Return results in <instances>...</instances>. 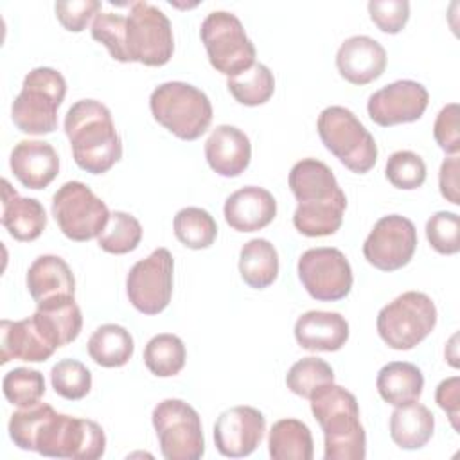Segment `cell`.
<instances>
[{"instance_id": "cell-14", "label": "cell", "mask_w": 460, "mask_h": 460, "mask_svg": "<svg viewBox=\"0 0 460 460\" xmlns=\"http://www.w3.org/2000/svg\"><path fill=\"white\" fill-rule=\"evenodd\" d=\"M298 279L305 291L320 302H336L352 289V268L338 248H309L298 259Z\"/></svg>"}, {"instance_id": "cell-9", "label": "cell", "mask_w": 460, "mask_h": 460, "mask_svg": "<svg viewBox=\"0 0 460 460\" xmlns=\"http://www.w3.org/2000/svg\"><path fill=\"white\" fill-rule=\"evenodd\" d=\"M210 65L226 77L237 75L255 63V45L246 36L241 20L228 11H212L199 29Z\"/></svg>"}, {"instance_id": "cell-2", "label": "cell", "mask_w": 460, "mask_h": 460, "mask_svg": "<svg viewBox=\"0 0 460 460\" xmlns=\"http://www.w3.org/2000/svg\"><path fill=\"white\" fill-rule=\"evenodd\" d=\"M288 183L298 201L293 225L302 235L325 237L340 230L347 196L327 164L304 158L291 167Z\"/></svg>"}, {"instance_id": "cell-7", "label": "cell", "mask_w": 460, "mask_h": 460, "mask_svg": "<svg viewBox=\"0 0 460 460\" xmlns=\"http://www.w3.org/2000/svg\"><path fill=\"white\" fill-rule=\"evenodd\" d=\"M316 129L325 149L352 172L365 174L376 165L377 144L349 108L329 106L322 110Z\"/></svg>"}, {"instance_id": "cell-32", "label": "cell", "mask_w": 460, "mask_h": 460, "mask_svg": "<svg viewBox=\"0 0 460 460\" xmlns=\"http://www.w3.org/2000/svg\"><path fill=\"white\" fill-rule=\"evenodd\" d=\"M226 88L239 104L259 106L271 99L275 92V77L266 65L253 63L241 74L228 77Z\"/></svg>"}, {"instance_id": "cell-45", "label": "cell", "mask_w": 460, "mask_h": 460, "mask_svg": "<svg viewBox=\"0 0 460 460\" xmlns=\"http://www.w3.org/2000/svg\"><path fill=\"white\" fill-rule=\"evenodd\" d=\"M435 401L437 404L447 413V419L455 431L460 429L458 419H460V377L453 376L438 383L435 390Z\"/></svg>"}, {"instance_id": "cell-4", "label": "cell", "mask_w": 460, "mask_h": 460, "mask_svg": "<svg viewBox=\"0 0 460 460\" xmlns=\"http://www.w3.org/2000/svg\"><path fill=\"white\" fill-rule=\"evenodd\" d=\"M309 401L313 417L323 431V458L363 460L367 456V435L354 394L340 385L327 383Z\"/></svg>"}, {"instance_id": "cell-13", "label": "cell", "mask_w": 460, "mask_h": 460, "mask_svg": "<svg viewBox=\"0 0 460 460\" xmlns=\"http://www.w3.org/2000/svg\"><path fill=\"white\" fill-rule=\"evenodd\" d=\"M174 259L167 248H156L135 262L126 277V293L131 305L144 314L162 313L172 296Z\"/></svg>"}, {"instance_id": "cell-44", "label": "cell", "mask_w": 460, "mask_h": 460, "mask_svg": "<svg viewBox=\"0 0 460 460\" xmlns=\"http://www.w3.org/2000/svg\"><path fill=\"white\" fill-rule=\"evenodd\" d=\"M435 142L447 155H458L460 151V129H458V104H446L433 124Z\"/></svg>"}, {"instance_id": "cell-30", "label": "cell", "mask_w": 460, "mask_h": 460, "mask_svg": "<svg viewBox=\"0 0 460 460\" xmlns=\"http://www.w3.org/2000/svg\"><path fill=\"white\" fill-rule=\"evenodd\" d=\"M268 451L273 460H311L314 446L309 426L298 419L277 420L270 429Z\"/></svg>"}, {"instance_id": "cell-39", "label": "cell", "mask_w": 460, "mask_h": 460, "mask_svg": "<svg viewBox=\"0 0 460 460\" xmlns=\"http://www.w3.org/2000/svg\"><path fill=\"white\" fill-rule=\"evenodd\" d=\"M385 174L394 187L413 190L426 181V164L417 153L401 149L388 156Z\"/></svg>"}, {"instance_id": "cell-46", "label": "cell", "mask_w": 460, "mask_h": 460, "mask_svg": "<svg viewBox=\"0 0 460 460\" xmlns=\"http://www.w3.org/2000/svg\"><path fill=\"white\" fill-rule=\"evenodd\" d=\"M458 155H451L446 158L438 171V187L440 194L453 205H460V194H458Z\"/></svg>"}, {"instance_id": "cell-26", "label": "cell", "mask_w": 460, "mask_h": 460, "mask_svg": "<svg viewBox=\"0 0 460 460\" xmlns=\"http://www.w3.org/2000/svg\"><path fill=\"white\" fill-rule=\"evenodd\" d=\"M34 318L58 349L72 343L83 327V314L74 296H54L38 302Z\"/></svg>"}, {"instance_id": "cell-41", "label": "cell", "mask_w": 460, "mask_h": 460, "mask_svg": "<svg viewBox=\"0 0 460 460\" xmlns=\"http://www.w3.org/2000/svg\"><path fill=\"white\" fill-rule=\"evenodd\" d=\"M426 237L431 248L442 255H455L460 250V217L455 212H435L426 223Z\"/></svg>"}, {"instance_id": "cell-17", "label": "cell", "mask_w": 460, "mask_h": 460, "mask_svg": "<svg viewBox=\"0 0 460 460\" xmlns=\"http://www.w3.org/2000/svg\"><path fill=\"white\" fill-rule=\"evenodd\" d=\"M266 431V417L253 406H234L219 413L214 424L216 449L228 458L252 455Z\"/></svg>"}, {"instance_id": "cell-29", "label": "cell", "mask_w": 460, "mask_h": 460, "mask_svg": "<svg viewBox=\"0 0 460 460\" xmlns=\"http://www.w3.org/2000/svg\"><path fill=\"white\" fill-rule=\"evenodd\" d=\"M239 273L253 289L271 286L279 275V255L275 246L262 237L244 243L239 252Z\"/></svg>"}, {"instance_id": "cell-27", "label": "cell", "mask_w": 460, "mask_h": 460, "mask_svg": "<svg viewBox=\"0 0 460 460\" xmlns=\"http://www.w3.org/2000/svg\"><path fill=\"white\" fill-rule=\"evenodd\" d=\"M435 417L428 406L413 401L395 406L390 415V437L401 449H420L433 437Z\"/></svg>"}, {"instance_id": "cell-23", "label": "cell", "mask_w": 460, "mask_h": 460, "mask_svg": "<svg viewBox=\"0 0 460 460\" xmlns=\"http://www.w3.org/2000/svg\"><path fill=\"white\" fill-rule=\"evenodd\" d=\"M295 338L305 350L334 352L347 343L349 323L334 311H307L295 323Z\"/></svg>"}, {"instance_id": "cell-20", "label": "cell", "mask_w": 460, "mask_h": 460, "mask_svg": "<svg viewBox=\"0 0 460 460\" xmlns=\"http://www.w3.org/2000/svg\"><path fill=\"white\" fill-rule=\"evenodd\" d=\"M16 180L32 190L49 187L59 172V156L45 140H20L9 158Z\"/></svg>"}, {"instance_id": "cell-25", "label": "cell", "mask_w": 460, "mask_h": 460, "mask_svg": "<svg viewBox=\"0 0 460 460\" xmlns=\"http://www.w3.org/2000/svg\"><path fill=\"white\" fill-rule=\"evenodd\" d=\"M27 291L32 300L43 302L54 296H74L75 279L65 259L58 255H40L27 270Z\"/></svg>"}, {"instance_id": "cell-12", "label": "cell", "mask_w": 460, "mask_h": 460, "mask_svg": "<svg viewBox=\"0 0 460 460\" xmlns=\"http://www.w3.org/2000/svg\"><path fill=\"white\" fill-rule=\"evenodd\" d=\"M110 210L83 181H66L52 196V216L65 237L83 243L99 237Z\"/></svg>"}, {"instance_id": "cell-16", "label": "cell", "mask_w": 460, "mask_h": 460, "mask_svg": "<svg viewBox=\"0 0 460 460\" xmlns=\"http://www.w3.org/2000/svg\"><path fill=\"white\" fill-rule=\"evenodd\" d=\"M429 102V93L424 84L411 79L394 81L376 90L367 102V111L372 122L383 128L419 120Z\"/></svg>"}, {"instance_id": "cell-36", "label": "cell", "mask_w": 460, "mask_h": 460, "mask_svg": "<svg viewBox=\"0 0 460 460\" xmlns=\"http://www.w3.org/2000/svg\"><path fill=\"white\" fill-rule=\"evenodd\" d=\"M327 383H334V370L327 361L316 356L298 359L286 374L288 388L304 399H309L320 386Z\"/></svg>"}, {"instance_id": "cell-37", "label": "cell", "mask_w": 460, "mask_h": 460, "mask_svg": "<svg viewBox=\"0 0 460 460\" xmlns=\"http://www.w3.org/2000/svg\"><path fill=\"white\" fill-rule=\"evenodd\" d=\"M2 390L11 404L18 408L32 406L45 395V377L40 370L18 367L4 376Z\"/></svg>"}, {"instance_id": "cell-24", "label": "cell", "mask_w": 460, "mask_h": 460, "mask_svg": "<svg viewBox=\"0 0 460 460\" xmlns=\"http://www.w3.org/2000/svg\"><path fill=\"white\" fill-rule=\"evenodd\" d=\"M0 221L13 239L34 241L47 226V214L38 199L20 196L7 180H2Z\"/></svg>"}, {"instance_id": "cell-1", "label": "cell", "mask_w": 460, "mask_h": 460, "mask_svg": "<svg viewBox=\"0 0 460 460\" xmlns=\"http://www.w3.org/2000/svg\"><path fill=\"white\" fill-rule=\"evenodd\" d=\"M9 437L23 451L52 458L97 460L106 451V435L95 420L58 413L47 402L16 410Z\"/></svg>"}, {"instance_id": "cell-6", "label": "cell", "mask_w": 460, "mask_h": 460, "mask_svg": "<svg viewBox=\"0 0 460 460\" xmlns=\"http://www.w3.org/2000/svg\"><path fill=\"white\" fill-rule=\"evenodd\" d=\"M149 108L155 120L181 140L199 138L212 122L207 93L183 81L158 84L151 92Z\"/></svg>"}, {"instance_id": "cell-8", "label": "cell", "mask_w": 460, "mask_h": 460, "mask_svg": "<svg viewBox=\"0 0 460 460\" xmlns=\"http://www.w3.org/2000/svg\"><path fill=\"white\" fill-rule=\"evenodd\" d=\"M437 325L435 302L422 291H406L377 314V334L394 350L417 347Z\"/></svg>"}, {"instance_id": "cell-33", "label": "cell", "mask_w": 460, "mask_h": 460, "mask_svg": "<svg viewBox=\"0 0 460 460\" xmlns=\"http://www.w3.org/2000/svg\"><path fill=\"white\" fill-rule=\"evenodd\" d=\"M187 352L183 341L171 332L153 336L144 349V365L156 377H171L185 367Z\"/></svg>"}, {"instance_id": "cell-43", "label": "cell", "mask_w": 460, "mask_h": 460, "mask_svg": "<svg viewBox=\"0 0 460 460\" xmlns=\"http://www.w3.org/2000/svg\"><path fill=\"white\" fill-rule=\"evenodd\" d=\"M99 0H79V2H56L54 11L59 23L70 32H81L88 22L101 13Z\"/></svg>"}, {"instance_id": "cell-10", "label": "cell", "mask_w": 460, "mask_h": 460, "mask_svg": "<svg viewBox=\"0 0 460 460\" xmlns=\"http://www.w3.org/2000/svg\"><path fill=\"white\" fill-rule=\"evenodd\" d=\"M151 420L165 460H198L203 456L201 419L189 402L164 399L153 408Z\"/></svg>"}, {"instance_id": "cell-18", "label": "cell", "mask_w": 460, "mask_h": 460, "mask_svg": "<svg viewBox=\"0 0 460 460\" xmlns=\"http://www.w3.org/2000/svg\"><path fill=\"white\" fill-rule=\"evenodd\" d=\"M0 363L5 365L11 359L41 363L47 361L58 347L45 334L43 327L32 316L23 320H2L0 323Z\"/></svg>"}, {"instance_id": "cell-11", "label": "cell", "mask_w": 460, "mask_h": 460, "mask_svg": "<svg viewBox=\"0 0 460 460\" xmlns=\"http://www.w3.org/2000/svg\"><path fill=\"white\" fill-rule=\"evenodd\" d=\"M126 52L129 61L146 66L169 63L174 52V36L164 11L149 2L129 4L126 16Z\"/></svg>"}, {"instance_id": "cell-40", "label": "cell", "mask_w": 460, "mask_h": 460, "mask_svg": "<svg viewBox=\"0 0 460 460\" xmlns=\"http://www.w3.org/2000/svg\"><path fill=\"white\" fill-rule=\"evenodd\" d=\"M92 38L102 43L113 59L128 63L126 52V16L119 13H99L92 23Z\"/></svg>"}, {"instance_id": "cell-19", "label": "cell", "mask_w": 460, "mask_h": 460, "mask_svg": "<svg viewBox=\"0 0 460 460\" xmlns=\"http://www.w3.org/2000/svg\"><path fill=\"white\" fill-rule=\"evenodd\" d=\"M336 68L340 75L352 84H368L386 68L385 47L370 36H350L336 52Z\"/></svg>"}, {"instance_id": "cell-35", "label": "cell", "mask_w": 460, "mask_h": 460, "mask_svg": "<svg viewBox=\"0 0 460 460\" xmlns=\"http://www.w3.org/2000/svg\"><path fill=\"white\" fill-rule=\"evenodd\" d=\"M142 241V225L140 221L122 210L110 214V219L97 237V244L106 253L124 255L133 252Z\"/></svg>"}, {"instance_id": "cell-5", "label": "cell", "mask_w": 460, "mask_h": 460, "mask_svg": "<svg viewBox=\"0 0 460 460\" xmlns=\"http://www.w3.org/2000/svg\"><path fill=\"white\" fill-rule=\"evenodd\" d=\"M66 95V81L50 66L32 68L13 101L14 126L27 135H47L58 128V110Z\"/></svg>"}, {"instance_id": "cell-15", "label": "cell", "mask_w": 460, "mask_h": 460, "mask_svg": "<svg viewBox=\"0 0 460 460\" xmlns=\"http://www.w3.org/2000/svg\"><path fill=\"white\" fill-rule=\"evenodd\" d=\"M417 248L415 225L399 214H388L376 221L363 243L368 264L381 271H395L406 266Z\"/></svg>"}, {"instance_id": "cell-31", "label": "cell", "mask_w": 460, "mask_h": 460, "mask_svg": "<svg viewBox=\"0 0 460 460\" xmlns=\"http://www.w3.org/2000/svg\"><path fill=\"white\" fill-rule=\"evenodd\" d=\"M86 349L97 365L117 368L131 359L135 352V341L126 327L117 323H104L92 332Z\"/></svg>"}, {"instance_id": "cell-42", "label": "cell", "mask_w": 460, "mask_h": 460, "mask_svg": "<svg viewBox=\"0 0 460 460\" xmlns=\"http://www.w3.org/2000/svg\"><path fill=\"white\" fill-rule=\"evenodd\" d=\"M370 20L385 34H397L404 29L410 18V4L406 0H370Z\"/></svg>"}, {"instance_id": "cell-34", "label": "cell", "mask_w": 460, "mask_h": 460, "mask_svg": "<svg viewBox=\"0 0 460 460\" xmlns=\"http://www.w3.org/2000/svg\"><path fill=\"white\" fill-rule=\"evenodd\" d=\"M176 239L190 248L203 250L214 244L217 235V225L214 217L199 207H185L176 212L172 221Z\"/></svg>"}, {"instance_id": "cell-22", "label": "cell", "mask_w": 460, "mask_h": 460, "mask_svg": "<svg viewBox=\"0 0 460 460\" xmlns=\"http://www.w3.org/2000/svg\"><path fill=\"white\" fill-rule=\"evenodd\" d=\"M205 158L219 176L235 178L250 165V138L235 126L219 124L205 142Z\"/></svg>"}, {"instance_id": "cell-28", "label": "cell", "mask_w": 460, "mask_h": 460, "mask_svg": "<svg viewBox=\"0 0 460 460\" xmlns=\"http://www.w3.org/2000/svg\"><path fill=\"white\" fill-rule=\"evenodd\" d=\"M376 388L383 401L392 406H402L419 401L424 388V376L413 363L390 361L377 372Z\"/></svg>"}, {"instance_id": "cell-3", "label": "cell", "mask_w": 460, "mask_h": 460, "mask_svg": "<svg viewBox=\"0 0 460 460\" xmlns=\"http://www.w3.org/2000/svg\"><path fill=\"white\" fill-rule=\"evenodd\" d=\"M65 133L75 164L90 172H108L122 158V140L110 110L95 99L74 102L65 115Z\"/></svg>"}, {"instance_id": "cell-38", "label": "cell", "mask_w": 460, "mask_h": 460, "mask_svg": "<svg viewBox=\"0 0 460 460\" xmlns=\"http://www.w3.org/2000/svg\"><path fill=\"white\" fill-rule=\"evenodd\" d=\"M50 383L59 397L79 401L86 397L92 388V374L81 361L66 358L52 367Z\"/></svg>"}, {"instance_id": "cell-21", "label": "cell", "mask_w": 460, "mask_h": 460, "mask_svg": "<svg viewBox=\"0 0 460 460\" xmlns=\"http://www.w3.org/2000/svg\"><path fill=\"white\" fill-rule=\"evenodd\" d=\"M223 214L230 228L237 232H255L275 219L277 201L268 189L248 185L226 198Z\"/></svg>"}]
</instances>
